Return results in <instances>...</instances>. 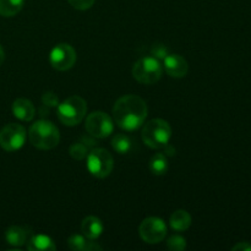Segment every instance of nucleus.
Returning a JSON list of instances; mask_svg holds the SVG:
<instances>
[{"label":"nucleus","instance_id":"nucleus-10","mask_svg":"<svg viewBox=\"0 0 251 251\" xmlns=\"http://www.w3.org/2000/svg\"><path fill=\"white\" fill-rule=\"evenodd\" d=\"M76 50L68 43H60L51 49L49 54V63L51 68L58 71L70 70L76 63Z\"/></svg>","mask_w":251,"mask_h":251},{"label":"nucleus","instance_id":"nucleus-18","mask_svg":"<svg viewBox=\"0 0 251 251\" xmlns=\"http://www.w3.org/2000/svg\"><path fill=\"white\" fill-rule=\"evenodd\" d=\"M25 0H0V15L12 17L22 10Z\"/></svg>","mask_w":251,"mask_h":251},{"label":"nucleus","instance_id":"nucleus-21","mask_svg":"<svg viewBox=\"0 0 251 251\" xmlns=\"http://www.w3.org/2000/svg\"><path fill=\"white\" fill-rule=\"evenodd\" d=\"M70 156L74 159H77V161H82L83 158H86L88 154V146L86 145V142H75V144L71 145L70 150Z\"/></svg>","mask_w":251,"mask_h":251},{"label":"nucleus","instance_id":"nucleus-12","mask_svg":"<svg viewBox=\"0 0 251 251\" xmlns=\"http://www.w3.org/2000/svg\"><path fill=\"white\" fill-rule=\"evenodd\" d=\"M12 113L22 122H31L36 115V108L33 103L26 98H17L12 103Z\"/></svg>","mask_w":251,"mask_h":251},{"label":"nucleus","instance_id":"nucleus-3","mask_svg":"<svg viewBox=\"0 0 251 251\" xmlns=\"http://www.w3.org/2000/svg\"><path fill=\"white\" fill-rule=\"evenodd\" d=\"M142 141L150 149H164L172 139V127L163 119H152L145 124L141 131Z\"/></svg>","mask_w":251,"mask_h":251},{"label":"nucleus","instance_id":"nucleus-27","mask_svg":"<svg viewBox=\"0 0 251 251\" xmlns=\"http://www.w3.org/2000/svg\"><path fill=\"white\" fill-rule=\"evenodd\" d=\"M5 60V53H4V49H2V47L0 46V66L2 65V63H4Z\"/></svg>","mask_w":251,"mask_h":251},{"label":"nucleus","instance_id":"nucleus-6","mask_svg":"<svg viewBox=\"0 0 251 251\" xmlns=\"http://www.w3.org/2000/svg\"><path fill=\"white\" fill-rule=\"evenodd\" d=\"M114 168L113 156L104 149H93L87 154V169L96 178H107Z\"/></svg>","mask_w":251,"mask_h":251},{"label":"nucleus","instance_id":"nucleus-7","mask_svg":"<svg viewBox=\"0 0 251 251\" xmlns=\"http://www.w3.org/2000/svg\"><path fill=\"white\" fill-rule=\"evenodd\" d=\"M27 132L22 125L11 123L0 130V147L7 152H14L22 149L26 142Z\"/></svg>","mask_w":251,"mask_h":251},{"label":"nucleus","instance_id":"nucleus-2","mask_svg":"<svg viewBox=\"0 0 251 251\" xmlns=\"http://www.w3.org/2000/svg\"><path fill=\"white\" fill-rule=\"evenodd\" d=\"M28 140L33 147L38 150H51L58 146L60 134L55 125L49 120H37L28 130Z\"/></svg>","mask_w":251,"mask_h":251},{"label":"nucleus","instance_id":"nucleus-1","mask_svg":"<svg viewBox=\"0 0 251 251\" xmlns=\"http://www.w3.org/2000/svg\"><path fill=\"white\" fill-rule=\"evenodd\" d=\"M147 104L135 95L123 96L113 107V120L120 129L134 131L144 125L147 117Z\"/></svg>","mask_w":251,"mask_h":251},{"label":"nucleus","instance_id":"nucleus-22","mask_svg":"<svg viewBox=\"0 0 251 251\" xmlns=\"http://www.w3.org/2000/svg\"><path fill=\"white\" fill-rule=\"evenodd\" d=\"M167 247L172 251H184L186 249V240L180 235H172L167 242Z\"/></svg>","mask_w":251,"mask_h":251},{"label":"nucleus","instance_id":"nucleus-19","mask_svg":"<svg viewBox=\"0 0 251 251\" xmlns=\"http://www.w3.org/2000/svg\"><path fill=\"white\" fill-rule=\"evenodd\" d=\"M150 169L154 176H163L168 171V158L164 153H156L150 161Z\"/></svg>","mask_w":251,"mask_h":251},{"label":"nucleus","instance_id":"nucleus-16","mask_svg":"<svg viewBox=\"0 0 251 251\" xmlns=\"http://www.w3.org/2000/svg\"><path fill=\"white\" fill-rule=\"evenodd\" d=\"M68 245L71 250L74 251H95L102 250V247L96 244L93 240L87 239L85 235L73 234L68 239Z\"/></svg>","mask_w":251,"mask_h":251},{"label":"nucleus","instance_id":"nucleus-24","mask_svg":"<svg viewBox=\"0 0 251 251\" xmlns=\"http://www.w3.org/2000/svg\"><path fill=\"white\" fill-rule=\"evenodd\" d=\"M42 102H43L44 105L47 107H58L59 105V100L56 97V95L54 92H44L43 96H42Z\"/></svg>","mask_w":251,"mask_h":251},{"label":"nucleus","instance_id":"nucleus-11","mask_svg":"<svg viewBox=\"0 0 251 251\" xmlns=\"http://www.w3.org/2000/svg\"><path fill=\"white\" fill-rule=\"evenodd\" d=\"M163 68L171 77L181 78L188 74V61L179 54H168L163 59Z\"/></svg>","mask_w":251,"mask_h":251},{"label":"nucleus","instance_id":"nucleus-14","mask_svg":"<svg viewBox=\"0 0 251 251\" xmlns=\"http://www.w3.org/2000/svg\"><path fill=\"white\" fill-rule=\"evenodd\" d=\"M5 239L7 244L11 247H22L28 240V232L26 228L20 227V226H12L7 228L5 232Z\"/></svg>","mask_w":251,"mask_h":251},{"label":"nucleus","instance_id":"nucleus-4","mask_svg":"<svg viewBox=\"0 0 251 251\" xmlns=\"http://www.w3.org/2000/svg\"><path fill=\"white\" fill-rule=\"evenodd\" d=\"M58 118L66 126H76L86 117L87 103L80 96H71L64 102L59 103Z\"/></svg>","mask_w":251,"mask_h":251},{"label":"nucleus","instance_id":"nucleus-23","mask_svg":"<svg viewBox=\"0 0 251 251\" xmlns=\"http://www.w3.org/2000/svg\"><path fill=\"white\" fill-rule=\"evenodd\" d=\"M68 1L74 9L83 11V10H88L90 7H92L96 0H68Z\"/></svg>","mask_w":251,"mask_h":251},{"label":"nucleus","instance_id":"nucleus-20","mask_svg":"<svg viewBox=\"0 0 251 251\" xmlns=\"http://www.w3.org/2000/svg\"><path fill=\"white\" fill-rule=\"evenodd\" d=\"M112 146L115 152L119 154H125L131 150V140L124 134H118L113 137Z\"/></svg>","mask_w":251,"mask_h":251},{"label":"nucleus","instance_id":"nucleus-15","mask_svg":"<svg viewBox=\"0 0 251 251\" xmlns=\"http://www.w3.org/2000/svg\"><path fill=\"white\" fill-rule=\"evenodd\" d=\"M56 249L53 239L46 234L33 235L27 240V250L29 251H53Z\"/></svg>","mask_w":251,"mask_h":251},{"label":"nucleus","instance_id":"nucleus-8","mask_svg":"<svg viewBox=\"0 0 251 251\" xmlns=\"http://www.w3.org/2000/svg\"><path fill=\"white\" fill-rule=\"evenodd\" d=\"M85 129L91 136L105 139L114 130V120L103 112H93L86 118Z\"/></svg>","mask_w":251,"mask_h":251},{"label":"nucleus","instance_id":"nucleus-26","mask_svg":"<svg viewBox=\"0 0 251 251\" xmlns=\"http://www.w3.org/2000/svg\"><path fill=\"white\" fill-rule=\"evenodd\" d=\"M233 251H251V244L248 242H240L232 248Z\"/></svg>","mask_w":251,"mask_h":251},{"label":"nucleus","instance_id":"nucleus-5","mask_svg":"<svg viewBox=\"0 0 251 251\" xmlns=\"http://www.w3.org/2000/svg\"><path fill=\"white\" fill-rule=\"evenodd\" d=\"M132 76L142 85H154L162 77L163 66L154 56H144L132 66Z\"/></svg>","mask_w":251,"mask_h":251},{"label":"nucleus","instance_id":"nucleus-9","mask_svg":"<svg viewBox=\"0 0 251 251\" xmlns=\"http://www.w3.org/2000/svg\"><path fill=\"white\" fill-rule=\"evenodd\" d=\"M139 234L147 244H158L166 238L167 226L161 218L147 217L140 225Z\"/></svg>","mask_w":251,"mask_h":251},{"label":"nucleus","instance_id":"nucleus-25","mask_svg":"<svg viewBox=\"0 0 251 251\" xmlns=\"http://www.w3.org/2000/svg\"><path fill=\"white\" fill-rule=\"evenodd\" d=\"M152 53H153V56L154 58H161V59H164L167 55H168V53H167V48L164 46H156L153 48V50H152Z\"/></svg>","mask_w":251,"mask_h":251},{"label":"nucleus","instance_id":"nucleus-13","mask_svg":"<svg viewBox=\"0 0 251 251\" xmlns=\"http://www.w3.org/2000/svg\"><path fill=\"white\" fill-rule=\"evenodd\" d=\"M103 230H104V226L102 221L96 216H88L82 221V225H81V232L90 240H97L102 235Z\"/></svg>","mask_w":251,"mask_h":251},{"label":"nucleus","instance_id":"nucleus-17","mask_svg":"<svg viewBox=\"0 0 251 251\" xmlns=\"http://www.w3.org/2000/svg\"><path fill=\"white\" fill-rule=\"evenodd\" d=\"M169 225H171L172 229L176 230V232H185L189 229L191 226V216L188 211L185 210H178L173 212L169 220Z\"/></svg>","mask_w":251,"mask_h":251}]
</instances>
